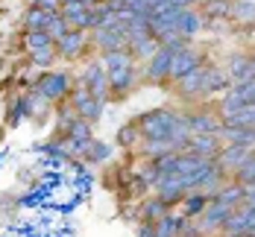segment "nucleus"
Instances as JSON below:
<instances>
[{
    "mask_svg": "<svg viewBox=\"0 0 255 237\" xmlns=\"http://www.w3.org/2000/svg\"><path fill=\"white\" fill-rule=\"evenodd\" d=\"M176 123H179V117H173L170 111H150V114L141 117L138 129L144 132L147 138H170Z\"/></svg>",
    "mask_w": 255,
    "mask_h": 237,
    "instance_id": "obj_1",
    "label": "nucleus"
},
{
    "mask_svg": "<svg viewBox=\"0 0 255 237\" xmlns=\"http://www.w3.org/2000/svg\"><path fill=\"white\" fill-rule=\"evenodd\" d=\"M35 91L44 100H62L71 91V77L68 74H44V77L35 82Z\"/></svg>",
    "mask_w": 255,
    "mask_h": 237,
    "instance_id": "obj_2",
    "label": "nucleus"
},
{
    "mask_svg": "<svg viewBox=\"0 0 255 237\" xmlns=\"http://www.w3.org/2000/svg\"><path fill=\"white\" fill-rule=\"evenodd\" d=\"M74 108L79 111V117H85V120H97L103 111V100L100 97H94L88 88H82L74 94Z\"/></svg>",
    "mask_w": 255,
    "mask_h": 237,
    "instance_id": "obj_3",
    "label": "nucleus"
},
{
    "mask_svg": "<svg viewBox=\"0 0 255 237\" xmlns=\"http://www.w3.org/2000/svg\"><path fill=\"white\" fill-rule=\"evenodd\" d=\"M197 68V56L191 50H173V62H170V77H188L191 71Z\"/></svg>",
    "mask_w": 255,
    "mask_h": 237,
    "instance_id": "obj_4",
    "label": "nucleus"
},
{
    "mask_svg": "<svg viewBox=\"0 0 255 237\" xmlns=\"http://www.w3.org/2000/svg\"><path fill=\"white\" fill-rule=\"evenodd\" d=\"M82 82H85V88H88V91H91L94 97H100V100L106 97V88H109V77L103 74L100 65H91V68L85 71V79H82Z\"/></svg>",
    "mask_w": 255,
    "mask_h": 237,
    "instance_id": "obj_5",
    "label": "nucleus"
},
{
    "mask_svg": "<svg viewBox=\"0 0 255 237\" xmlns=\"http://www.w3.org/2000/svg\"><path fill=\"white\" fill-rule=\"evenodd\" d=\"M191 153L200 158H217V153H220V147H217V138L214 135H194L191 138Z\"/></svg>",
    "mask_w": 255,
    "mask_h": 237,
    "instance_id": "obj_6",
    "label": "nucleus"
},
{
    "mask_svg": "<svg viewBox=\"0 0 255 237\" xmlns=\"http://www.w3.org/2000/svg\"><path fill=\"white\" fill-rule=\"evenodd\" d=\"M53 15L56 12H44L38 6H29L26 15H24V29L26 32H41V29H47V24L53 21Z\"/></svg>",
    "mask_w": 255,
    "mask_h": 237,
    "instance_id": "obj_7",
    "label": "nucleus"
},
{
    "mask_svg": "<svg viewBox=\"0 0 255 237\" xmlns=\"http://www.w3.org/2000/svg\"><path fill=\"white\" fill-rule=\"evenodd\" d=\"M170 62H173V50L170 47H161L155 53V59L150 62V77L153 79H161L170 74Z\"/></svg>",
    "mask_w": 255,
    "mask_h": 237,
    "instance_id": "obj_8",
    "label": "nucleus"
},
{
    "mask_svg": "<svg viewBox=\"0 0 255 237\" xmlns=\"http://www.w3.org/2000/svg\"><path fill=\"white\" fill-rule=\"evenodd\" d=\"M82 47H85V32H82V29H71V32L59 41V53H62V56H77Z\"/></svg>",
    "mask_w": 255,
    "mask_h": 237,
    "instance_id": "obj_9",
    "label": "nucleus"
},
{
    "mask_svg": "<svg viewBox=\"0 0 255 237\" xmlns=\"http://www.w3.org/2000/svg\"><path fill=\"white\" fill-rule=\"evenodd\" d=\"M176 150H179V144L173 138H150L147 147H144L147 156H170V153H176Z\"/></svg>",
    "mask_w": 255,
    "mask_h": 237,
    "instance_id": "obj_10",
    "label": "nucleus"
},
{
    "mask_svg": "<svg viewBox=\"0 0 255 237\" xmlns=\"http://www.w3.org/2000/svg\"><path fill=\"white\" fill-rule=\"evenodd\" d=\"M24 47H26V53L32 56V53H38V50L53 47V38L47 35V29H41V32H26L24 35Z\"/></svg>",
    "mask_w": 255,
    "mask_h": 237,
    "instance_id": "obj_11",
    "label": "nucleus"
},
{
    "mask_svg": "<svg viewBox=\"0 0 255 237\" xmlns=\"http://www.w3.org/2000/svg\"><path fill=\"white\" fill-rule=\"evenodd\" d=\"M205 77H208V71H203V68H194L188 77H182V94H194V91H203L205 85Z\"/></svg>",
    "mask_w": 255,
    "mask_h": 237,
    "instance_id": "obj_12",
    "label": "nucleus"
},
{
    "mask_svg": "<svg viewBox=\"0 0 255 237\" xmlns=\"http://www.w3.org/2000/svg\"><path fill=\"white\" fill-rule=\"evenodd\" d=\"M68 32H71V24H68V21L62 18V12H56V15H53V21L47 24V35H50L53 41L59 44V41H62V38H65Z\"/></svg>",
    "mask_w": 255,
    "mask_h": 237,
    "instance_id": "obj_13",
    "label": "nucleus"
},
{
    "mask_svg": "<svg viewBox=\"0 0 255 237\" xmlns=\"http://www.w3.org/2000/svg\"><path fill=\"white\" fill-rule=\"evenodd\" d=\"M106 68H109V74H118V71H129L132 65H129V56L127 53H121V50H112V53H106Z\"/></svg>",
    "mask_w": 255,
    "mask_h": 237,
    "instance_id": "obj_14",
    "label": "nucleus"
},
{
    "mask_svg": "<svg viewBox=\"0 0 255 237\" xmlns=\"http://www.w3.org/2000/svg\"><path fill=\"white\" fill-rule=\"evenodd\" d=\"M144 220L147 223H158V220H164L167 217V202H161V199H150L147 205H144Z\"/></svg>",
    "mask_w": 255,
    "mask_h": 237,
    "instance_id": "obj_15",
    "label": "nucleus"
},
{
    "mask_svg": "<svg viewBox=\"0 0 255 237\" xmlns=\"http://www.w3.org/2000/svg\"><path fill=\"white\" fill-rule=\"evenodd\" d=\"M191 126L200 132V135H208V132H220V126H217V123H214L211 117H205V114L194 117V120H191Z\"/></svg>",
    "mask_w": 255,
    "mask_h": 237,
    "instance_id": "obj_16",
    "label": "nucleus"
},
{
    "mask_svg": "<svg viewBox=\"0 0 255 237\" xmlns=\"http://www.w3.org/2000/svg\"><path fill=\"white\" fill-rule=\"evenodd\" d=\"M29 59H32V65H38V68H50V65H53V59H56V53H53V47H47V50L32 53Z\"/></svg>",
    "mask_w": 255,
    "mask_h": 237,
    "instance_id": "obj_17",
    "label": "nucleus"
},
{
    "mask_svg": "<svg viewBox=\"0 0 255 237\" xmlns=\"http://www.w3.org/2000/svg\"><path fill=\"white\" fill-rule=\"evenodd\" d=\"M138 138V123H132V126H124L121 135H118V141L124 144V147H132V141Z\"/></svg>",
    "mask_w": 255,
    "mask_h": 237,
    "instance_id": "obj_18",
    "label": "nucleus"
},
{
    "mask_svg": "<svg viewBox=\"0 0 255 237\" xmlns=\"http://www.w3.org/2000/svg\"><path fill=\"white\" fill-rule=\"evenodd\" d=\"M106 156H109V147H103V144H91V150H88V158H91V161H103Z\"/></svg>",
    "mask_w": 255,
    "mask_h": 237,
    "instance_id": "obj_19",
    "label": "nucleus"
},
{
    "mask_svg": "<svg viewBox=\"0 0 255 237\" xmlns=\"http://www.w3.org/2000/svg\"><path fill=\"white\" fill-rule=\"evenodd\" d=\"M32 6H38V9H44V12H59V9H62V0H35Z\"/></svg>",
    "mask_w": 255,
    "mask_h": 237,
    "instance_id": "obj_20",
    "label": "nucleus"
},
{
    "mask_svg": "<svg viewBox=\"0 0 255 237\" xmlns=\"http://www.w3.org/2000/svg\"><path fill=\"white\" fill-rule=\"evenodd\" d=\"M200 208H203V199H191V202H188V208H185V211H188V214H197Z\"/></svg>",
    "mask_w": 255,
    "mask_h": 237,
    "instance_id": "obj_21",
    "label": "nucleus"
},
{
    "mask_svg": "<svg viewBox=\"0 0 255 237\" xmlns=\"http://www.w3.org/2000/svg\"><path fill=\"white\" fill-rule=\"evenodd\" d=\"M141 237H155V226H141Z\"/></svg>",
    "mask_w": 255,
    "mask_h": 237,
    "instance_id": "obj_22",
    "label": "nucleus"
},
{
    "mask_svg": "<svg viewBox=\"0 0 255 237\" xmlns=\"http://www.w3.org/2000/svg\"><path fill=\"white\" fill-rule=\"evenodd\" d=\"M179 237H200V235H197V232H191V235H179Z\"/></svg>",
    "mask_w": 255,
    "mask_h": 237,
    "instance_id": "obj_23",
    "label": "nucleus"
}]
</instances>
